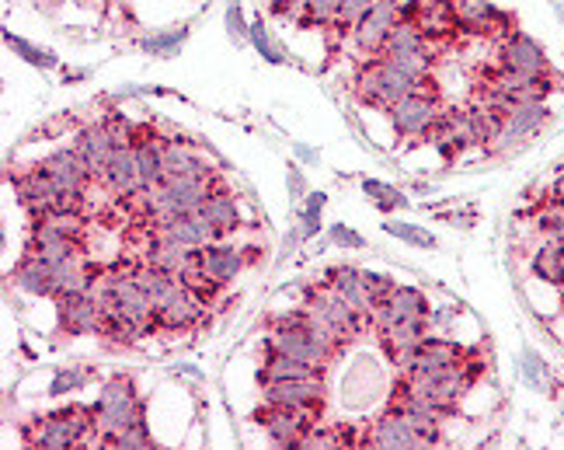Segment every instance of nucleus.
I'll list each match as a JSON object with an SVG mask.
<instances>
[{"instance_id":"obj_1","label":"nucleus","mask_w":564,"mask_h":450,"mask_svg":"<svg viewBox=\"0 0 564 450\" xmlns=\"http://www.w3.org/2000/svg\"><path fill=\"white\" fill-rule=\"evenodd\" d=\"M265 350H275V353H286L293 360H303L311 363V367L328 374L338 356L345 353L341 342L328 339L324 332H317L303 311H290V314H272L269 318V335H265Z\"/></svg>"},{"instance_id":"obj_2","label":"nucleus","mask_w":564,"mask_h":450,"mask_svg":"<svg viewBox=\"0 0 564 450\" xmlns=\"http://www.w3.org/2000/svg\"><path fill=\"white\" fill-rule=\"evenodd\" d=\"M300 311L303 318L311 321L317 332H324L328 339L341 342V346H349L352 339L366 335L373 329V321L366 318L362 311H356L349 300H341L332 287H303V300H300Z\"/></svg>"},{"instance_id":"obj_3","label":"nucleus","mask_w":564,"mask_h":450,"mask_svg":"<svg viewBox=\"0 0 564 450\" xmlns=\"http://www.w3.org/2000/svg\"><path fill=\"white\" fill-rule=\"evenodd\" d=\"M21 433H25L29 447H39V450H70V447L88 443L91 437L98 440L95 405L70 401L67 409L32 419V426H25Z\"/></svg>"},{"instance_id":"obj_4","label":"nucleus","mask_w":564,"mask_h":450,"mask_svg":"<svg viewBox=\"0 0 564 450\" xmlns=\"http://www.w3.org/2000/svg\"><path fill=\"white\" fill-rule=\"evenodd\" d=\"M443 109H446L443 95L436 88V81H432L429 88H419V92H411L401 101L390 105L387 119H390V126H394V133L401 140H419V137H432Z\"/></svg>"},{"instance_id":"obj_5","label":"nucleus","mask_w":564,"mask_h":450,"mask_svg":"<svg viewBox=\"0 0 564 450\" xmlns=\"http://www.w3.org/2000/svg\"><path fill=\"white\" fill-rule=\"evenodd\" d=\"M551 119L547 101H512L498 116L495 133L488 137L485 150L488 154H506V150L519 147L523 140H530L533 133H540Z\"/></svg>"},{"instance_id":"obj_6","label":"nucleus","mask_w":564,"mask_h":450,"mask_svg":"<svg viewBox=\"0 0 564 450\" xmlns=\"http://www.w3.org/2000/svg\"><path fill=\"white\" fill-rule=\"evenodd\" d=\"M324 377L328 374H311V377H290V381H269V384H258V395L262 401H272V405H286V409H296V413H307V416H321L324 409Z\"/></svg>"},{"instance_id":"obj_7","label":"nucleus","mask_w":564,"mask_h":450,"mask_svg":"<svg viewBox=\"0 0 564 450\" xmlns=\"http://www.w3.org/2000/svg\"><path fill=\"white\" fill-rule=\"evenodd\" d=\"M254 426H262V433L275 443V447H300L307 443L311 430L317 426L314 416L307 413H296V409H286V405H272V401H262L251 416Z\"/></svg>"},{"instance_id":"obj_8","label":"nucleus","mask_w":564,"mask_h":450,"mask_svg":"<svg viewBox=\"0 0 564 450\" xmlns=\"http://www.w3.org/2000/svg\"><path fill=\"white\" fill-rule=\"evenodd\" d=\"M383 392H387V377H383L380 363L373 356L352 360V367L341 377V405L345 409H352V413L370 409Z\"/></svg>"},{"instance_id":"obj_9","label":"nucleus","mask_w":564,"mask_h":450,"mask_svg":"<svg viewBox=\"0 0 564 450\" xmlns=\"http://www.w3.org/2000/svg\"><path fill=\"white\" fill-rule=\"evenodd\" d=\"M373 335H377L380 353L390 360V367L404 371L411 363V356L419 353V346L432 332H429L425 318H411V321H390V325H383V329H373Z\"/></svg>"},{"instance_id":"obj_10","label":"nucleus","mask_w":564,"mask_h":450,"mask_svg":"<svg viewBox=\"0 0 564 450\" xmlns=\"http://www.w3.org/2000/svg\"><path fill=\"white\" fill-rule=\"evenodd\" d=\"M105 308L95 293H67L56 297V325L63 335H101L105 332Z\"/></svg>"},{"instance_id":"obj_11","label":"nucleus","mask_w":564,"mask_h":450,"mask_svg":"<svg viewBox=\"0 0 564 450\" xmlns=\"http://www.w3.org/2000/svg\"><path fill=\"white\" fill-rule=\"evenodd\" d=\"M39 168L46 171L67 196H88V189L95 182V171L77 154V147H56L53 154L39 161Z\"/></svg>"},{"instance_id":"obj_12","label":"nucleus","mask_w":564,"mask_h":450,"mask_svg":"<svg viewBox=\"0 0 564 450\" xmlns=\"http://www.w3.org/2000/svg\"><path fill=\"white\" fill-rule=\"evenodd\" d=\"M366 443H373L380 450H411V447H429L425 433L411 422L401 409L387 405L380 413V419L366 430Z\"/></svg>"},{"instance_id":"obj_13","label":"nucleus","mask_w":564,"mask_h":450,"mask_svg":"<svg viewBox=\"0 0 564 450\" xmlns=\"http://www.w3.org/2000/svg\"><path fill=\"white\" fill-rule=\"evenodd\" d=\"M495 63L498 67L516 71V74H527V77H551V60H547L544 46L523 32H512L509 39H502Z\"/></svg>"},{"instance_id":"obj_14","label":"nucleus","mask_w":564,"mask_h":450,"mask_svg":"<svg viewBox=\"0 0 564 450\" xmlns=\"http://www.w3.org/2000/svg\"><path fill=\"white\" fill-rule=\"evenodd\" d=\"M449 11L457 29L467 35H502L509 39V14L498 11L491 0H449Z\"/></svg>"},{"instance_id":"obj_15","label":"nucleus","mask_w":564,"mask_h":450,"mask_svg":"<svg viewBox=\"0 0 564 450\" xmlns=\"http://www.w3.org/2000/svg\"><path fill=\"white\" fill-rule=\"evenodd\" d=\"M254 259V248H241L234 242H213L199 248V269L209 276L213 283H220L224 290L245 272V266Z\"/></svg>"},{"instance_id":"obj_16","label":"nucleus","mask_w":564,"mask_h":450,"mask_svg":"<svg viewBox=\"0 0 564 450\" xmlns=\"http://www.w3.org/2000/svg\"><path fill=\"white\" fill-rule=\"evenodd\" d=\"M401 18V4L398 0H377V4L366 11V18L352 29V46L359 50L362 60H370L383 50L387 32L394 29V21Z\"/></svg>"},{"instance_id":"obj_17","label":"nucleus","mask_w":564,"mask_h":450,"mask_svg":"<svg viewBox=\"0 0 564 450\" xmlns=\"http://www.w3.org/2000/svg\"><path fill=\"white\" fill-rule=\"evenodd\" d=\"M95 422H98V443H108L122 430L137 422H147L143 398H95Z\"/></svg>"},{"instance_id":"obj_18","label":"nucleus","mask_w":564,"mask_h":450,"mask_svg":"<svg viewBox=\"0 0 564 450\" xmlns=\"http://www.w3.org/2000/svg\"><path fill=\"white\" fill-rule=\"evenodd\" d=\"M411 318H425V321L432 318L429 297L419 287L398 283L387 293V300H380V304L373 308V329H383V325H390V321H411Z\"/></svg>"},{"instance_id":"obj_19","label":"nucleus","mask_w":564,"mask_h":450,"mask_svg":"<svg viewBox=\"0 0 564 450\" xmlns=\"http://www.w3.org/2000/svg\"><path fill=\"white\" fill-rule=\"evenodd\" d=\"M470 353L460 346L457 339H443V335H429L419 353L411 356V363L404 367V374H440V371H453L460 367Z\"/></svg>"},{"instance_id":"obj_20","label":"nucleus","mask_w":564,"mask_h":450,"mask_svg":"<svg viewBox=\"0 0 564 450\" xmlns=\"http://www.w3.org/2000/svg\"><path fill=\"white\" fill-rule=\"evenodd\" d=\"M98 185L108 192L112 200H133L137 192L143 189V179H140V164H137V147H119L112 161H108L105 175L98 179Z\"/></svg>"},{"instance_id":"obj_21","label":"nucleus","mask_w":564,"mask_h":450,"mask_svg":"<svg viewBox=\"0 0 564 450\" xmlns=\"http://www.w3.org/2000/svg\"><path fill=\"white\" fill-rule=\"evenodd\" d=\"M74 147H77V154L88 161V168L95 171V182H98L105 175L108 161H112V154L119 150V140H116L112 130H108V122L98 119V122H84L80 126L77 137H74Z\"/></svg>"},{"instance_id":"obj_22","label":"nucleus","mask_w":564,"mask_h":450,"mask_svg":"<svg viewBox=\"0 0 564 450\" xmlns=\"http://www.w3.org/2000/svg\"><path fill=\"white\" fill-rule=\"evenodd\" d=\"M206 311H209L206 300L195 297L185 287L178 297H171L164 308L154 311V325H158V332H188V329H195L206 318Z\"/></svg>"},{"instance_id":"obj_23","label":"nucleus","mask_w":564,"mask_h":450,"mask_svg":"<svg viewBox=\"0 0 564 450\" xmlns=\"http://www.w3.org/2000/svg\"><path fill=\"white\" fill-rule=\"evenodd\" d=\"M203 213H206V221L216 227V234H220V242L234 238V234L245 227L241 200H237V192H234L227 182H220V185H216V189L209 192V200H206Z\"/></svg>"},{"instance_id":"obj_24","label":"nucleus","mask_w":564,"mask_h":450,"mask_svg":"<svg viewBox=\"0 0 564 450\" xmlns=\"http://www.w3.org/2000/svg\"><path fill=\"white\" fill-rule=\"evenodd\" d=\"M195 255H199L195 248H185L175 238H167V234L154 231V234H150L147 248H143V262L158 266V269H164V272L178 276V280H182V276L195 266Z\"/></svg>"},{"instance_id":"obj_25","label":"nucleus","mask_w":564,"mask_h":450,"mask_svg":"<svg viewBox=\"0 0 564 450\" xmlns=\"http://www.w3.org/2000/svg\"><path fill=\"white\" fill-rule=\"evenodd\" d=\"M321 283L332 287L341 300H349L356 311H362L366 318L373 321V297H370V290H366V283H362V269L359 266H332V269H324Z\"/></svg>"},{"instance_id":"obj_26","label":"nucleus","mask_w":564,"mask_h":450,"mask_svg":"<svg viewBox=\"0 0 564 450\" xmlns=\"http://www.w3.org/2000/svg\"><path fill=\"white\" fill-rule=\"evenodd\" d=\"M161 234H167V238H175L178 245L185 248H206L213 242H220V234H216V227L206 221V213L203 210H192V213H178V217H171L167 224L158 227Z\"/></svg>"},{"instance_id":"obj_27","label":"nucleus","mask_w":564,"mask_h":450,"mask_svg":"<svg viewBox=\"0 0 564 450\" xmlns=\"http://www.w3.org/2000/svg\"><path fill=\"white\" fill-rule=\"evenodd\" d=\"M129 276H133L137 287L150 297V304H154V311L164 308L171 297H178V293L185 290V283L178 280V276H171V272H164V269H158V266H150V262H143V259L129 266Z\"/></svg>"},{"instance_id":"obj_28","label":"nucleus","mask_w":564,"mask_h":450,"mask_svg":"<svg viewBox=\"0 0 564 450\" xmlns=\"http://www.w3.org/2000/svg\"><path fill=\"white\" fill-rule=\"evenodd\" d=\"M53 272H56L53 262L39 259V255L21 251L18 266L11 269V283H14L18 290L32 293V297H50V300H53Z\"/></svg>"},{"instance_id":"obj_29","label":"nucleus","mask_w":564,"mask_h":450,"mask_svg":"<svg viewBox=\"0 0 564 450\" xmlns=\"http://www.w3.org/2000/svg\"><path fill=\"white\" fill-rule=\"evenodd\" d=\"M209 161L195 150L192 143L175 140H164V179H175V175H209Z\"/></svg>"},{"instance_id":"obj_30","label":"nucleus","mask_w":564,"mask_h":450,"mask_svg":"<svg viewBox=\"0 0 564 450\" xmlns=\"http://www.w3.org/2000/svg\"><path fill=\"white\" fill-rule=\"evenodd\" d=\"M25 251H29V255H39V259H46V262L56 266V262H63V259H70V255L84 251V245L74 242V238H63V234H53V231L29 227Z\"/></svg>"},{"instance_id":"obj_31","label":"nucleus","mask_w":564,"mask_h":450,"mask_svg":"<svg viewBox=\"0 0 564 450\" xmlns=\"http://www.w3.org/2000/svg\"><path fill=\"white\" fill-rule=\"evenodd\" d=\"M311 374H324L317 367L303 360H293L286 353H275V350H265L262 356V367H258V384H269V381H290V377H311Z\"/></svg>"},{"instance_id":"obj_32","label":"nucleus","mask_w":564,"mask_h":450,"mask_svg":"<svg viewBox=\"0 0 564 450\" xmlns=\"http://www.w3.org/2000/svg\"><path fill=\"white\" fill-rule=\"evenodd\" d=\"M533 272L551 287L564 283V248H561V242H547L533 251Z\"/></svg>"},{"instance_id":"obj_33","label":"nucleus","mask_w":564,"mask_h":450,"mask_svg":"<svg viewBox=\"0 0 564 450\" xmlns=\"http://www.w3.org/2000/svg\"><path fill=\"white\" fill-rule=\"evenodd\" d=\"M324 206H328V192H307V200L300 203V242H311L317 238L321 231V217H324Z\"/></svg>"},{"instance_id":"obj_34","label":"nucleus","mask_w":564,"mask_h":450,"mask_svg":"<svg viewBox=\"0 0 564 450\" xmlns=\"http://www.w3.org/2000/svg\"><path fill=\"white\" fill-rule=\"evenodd\" d=\"M4 42H8V50H14L21 60L29 63V67H39V71H56V67H59L56 53L35 46V42H29V39H18L14 32H4Z\"/></svg>"},{"instance_id":"obj_35","label":"nucleus","mask_w":564,"mask_h":450,"mask_svg":"<svg viewBox=\"0 0 564 450\" xmlns=\"http://www.w3.org/2000/svg\"><path fill=\"white\" fill-rule=\"evenodd\" d=\"M341 0H303L300 4V29H332L338 18Z\"/></svg>"},{"instance_id":"obj_36","label":"nucleus","mask_w":564,"mask_h":450,"mask_svg":"<svg viewBox=\"0 0 564 450\" xmlns=\"http://www.w3.org/2000/svg\"><path fill=\"white\" fill-rule=\"evenodd\" d=\"M533 227L547 234V242H564V203H540V210L533 213Z\"/></svg>"},{"instance_id":"obj_37","label":"nucleus","mask_w":564,"mask_h":450,"mask_svg":"<svg viewBox=\"0 0 564 450\" xmlns=\"http://www.w3.org/2000/svg\"><path fill=\"white\" fill-rule=\"evenodd\" d=\"M362 192H366V196H370V203H373L377 210H383V213L408 206L404 192H398L394 185H387V182H380V179H362Z\"/></svg>"},{"instance_id":"obj_38","label":"nucleus","mask_w":564,"mask_h":450,"mask_svg":"<svg viewBox=\"0 0 564 450\" xmlns=\"http://www.w3.org/2000/svg\"><path fill=\"white\" fill-rule=\"evenodd\" d=\"M390 238H401L404 245H415V248H436V234L429 227H419V224H408V221H387L383 224Z\"/></svg>"},{"instance_id":"obj_39","label":"nucleus","mask_w":564,"mask_h":450,"mask_svg":"<svg viewBox=\"0 0 564 450\" xmlns=\"http://www.w3.org/2000/svg\"><path fill=\"white\" fill-rule=\"evenodd\" d=\"M182 42H185V29H167V32H158V35H147L140 39V50H147L150 56H175L182 50Z\"/></svg>"},{"instance_id":"obj_40","label":"nucleus","mask_w":564,"mask_h":450,"mask_svg":"<svg viewBox=\"0 0 564 450\" xmlns=\"http://www.w3.org/2000/svg\"><path fill=\"white\" fill-rule=\"evenodd\" d=\"M248 42L258 50V56H262L265 63H272V67H279V63H286V56H282V50L272 42V35H269V29H265V21H262V18H254V21H251Z\"/></svg>"},{"instance_id":"obj_41","label":"nucleus","mask_w":564,"mask_h":450,"mask_svg":"<svg viewBox=\"0 0 564 450\" xmlns=\"http://www.w3.org/2000/svg\"><path fill=\"white\" fill-rule=\"evenodd\" d=\"M88 381H91V371H80V367L56 371V374H53V381H50V398H67V395L80 392Z\"/></svg>"},{"instance_id":"obj_42","label":"nucleus","mask_w":564,"mask_h":450,"mask_svg":"<svg viewBox=\"0 0 564 450\" xmlns=\"http://www.w3.org/2000/svg\"><path fill=\"white\" fill-rule=\"evenodd\" d=\"M377 4V0H341V8H338V18H335V32L338 35H352V29L359 25V21L366 18V11H370Z\"/></svg>"},{"instance_id":"obj_43","label":"nucleus","mask_w":564,"mask_h":450,"mask_svg":"<svg viewBox=\"0 0 564 450\" xmlns=\"http://www.w3.org/2000/svg\"><path fill=\"white\" fill-rule=\"evenodd\" d=\"M224 25H227V35L234 39V46H245L248 42V32H251V21L245 18V8L230 0L227 11H224Z\"/></svg>"},{"instance_id":"obj_44","label":"nucleus","mask_w":564,"mask_h":450,"mask_svg":"<svg viewBox=\"0 0 564 450\" xmlns=\"http://www.w3.org/2000/svg\"><path fill=\"white\" fill-rule=\"evenodd\" d=\"M523 381L530 384L533 392H544L547 384H551V377H547V363L540 360L533 350H527V353H523Z\"/></svg>"},{"instance_id":"obj_45","label":"nucleus","mask_w":564,"mask_h":450,"mask_svg":"<svg viewBox=\"0 0 564 450\" xmlns=\"http://www.w3.org/2000/svg\"><path fill=\"white\" fill-rule=\"evenodd\" d=\"M362 283H366V290H370V297H373V308L380 304V300H387V293L398 287L394 276L380 272V269H362Z\"/></svg>"},{"instance_id":"obj_46","label":"nucleus","mask_w":564,"mask_h":450,"mask_svg":"<svg viewBox=\"0 0 564 450\" xmlns=\"http://www.w3.org/2000/svg\"><path fill=\"white\" fill-rule=\"evenodd\" d=\"M154 443V437H150V426L147 422H137L129 426V430H122L119 437H112L105 447H119V450H129V447H150Z\"/></svg>"},{"instance_id":"obj_47","label":"nucleus","mask_w":564,"mask_h":450,"mask_svg":"<svg viewBox=\"0 0 564 450\" xmlns=\"http://www.w3.org/2000/svg\"><path fill=\"white\" fill-rule=\"evenodd\" d=\"M328 238H332V245H338V248H349V251H359V248H366V238H362V234H359V231H352V227H345V224H332Z\"/></svg>"},{"instance_id":"obj_48","label":"nucleus","mask_w":564,"mask_h":450,"mask_svg":"<svg viewBox=\"0 0 564 450\" xmlns=\"http://www.w3.org/2000/svg\"><path fill=\"white\" fill-rule=\"evenodd\" d=\"M286 189H290V203H303V200H307V179H303V168L290 164V171H286Z\"/></svg>"},{"instance_id":"obj_49","label":"nucleus","mask_w":564,"mask_h":450,"mask_svg":"<svg viewBox=\"0 0 564 450\" xmlns=\"http://www.w3.org/2000/svg\"><path fill=\"white\" fill-rule=\"evenodd\" d=\"M547 200H551V203H564V171L547 185Z\"/></svg>"},{"instance_id":"obj_50","label":"nucleus","mask_w":564,"mask_h":450,"mask_svg":"<svg viewBox=\"0 0 564 450\" xmlns=\"http://www.w3.org/2000/svg\"><path fill=\"white\" fill-rule=\"evenodd\" d=\"M293 150H296V158H303V161H317V150H311L307 143H293Z\"/></svg>"},{"instance_id":"obj_51","label":"nucleus","mask_w":564,"mask_h":450,"mask_svg":"<svg viewBox=\"0 0 564 450\" xmlns=\"http://www.w3.org/2000/svg\"><path fill=\"white\" fill-rule=\"evenodd\" d=\"M269 4H272V0H269ZM286 4H303V0H286Z\"/></svg>"},{"instance_id":"obj_52","label":"nucleus","mask_w":564,"mask_h":450,"mask_svg":"<svg viewBox=\"0 0 564 450\" xmlns=\"http://www.w3.org/2000/svg\"><path fill=\"white\" fill-rule=\"evenodd\" d=\"M557 290H561V300H564V283H561V287H557Z\"/></svg>"},{"instance_id":"obj_53","label":"nucleus","mask_w":564,"mask_h":450,"mask_svg":"<svg viewBox=\"0 0 564 450\" xmlns=\"http://www.w3.org/2000/svg\"><path fill=\"white\" fill-rule=\"evenodd\" d=\"M561 248H564V242H561Z\"/></svg>"}]
</instances>
